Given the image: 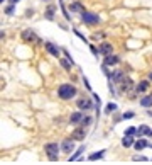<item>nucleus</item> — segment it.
Wrapping results in <instances>:
<instances>
[{
    "instance_id": "nucleus-1",
    "label": "nucleus",
    "mask_w": 152,
    "mask_h": 165,
    "mask_svg": "<svg viewBox=\"0 0 152 165\" xmlns=\"http://www.w3.org/2000/svg\"><path fill=\"white\" fill-rule=\"evenodd\" d=\"M78 95V89L73 84H61L57 87V97L61 100H71Z\"/></svg>"
},
{
    "instance_id": "nucleus-2",
    "label": "nucleus",
    "mask_w": 152,
    "mask_h": 165,
    "mask_svg": "<svg viewBox=\"0 0 152 165\" xmlns=\"http://www.w3.org/2000/svg\"><path fill=\"white\" fill-rule=\"evenodd\" d=\"M44 153L48 157V160L51 162H57L59 160V153H61V143L57 141H49L44 145Z\"/></svg>"
},
{
    "instance_id": "nucleus-3",
    "label": "nucleus",
    "mask_w": 152,
    "mask_h": 165,
    "mask_svg": "<svg viewBox=\"0 0 152 165\" xmlns=\"http://www.w3.org/2000/svg\"><path fill=\"white\" fill-rule=\"evenodd\" d=\"M61 152L64 153V155H73L76 152V141L73 138H64L63 141H61Z\"/></svg>"
},
{
    "instance_id": "nucleus-4",
    "label": "nucleus",
    "mask_w": 152,
    "mask_h": 165,
    "mask_svg": "<svg viewBox=\"0 0 152 165\" xmlns=\"http://www.w3.org/2000/svg\"><path fill=\"white\" fill-rule=\"evenodd\" d=\"M81 21H83V24H86V26H96V24H100L98 14L88 12V10H85V12L81 14Z\"/></svg>"
},
{
    "instance_id": "nucleus-5",
    "label": "nucleus",
    "mask_w": 152,
    "mask_h": 165,
    "mask_svg": "<svg viewBox=\"0 0 152 165\" xmlns=\"http://www.w3.org/2000/svg\"><path fill=\"white\" fill-rule=\"evenodd\" d=\"M76 107H78V111H91L93 107H96V104L90 97H79L76 100Z\"/></svg>"
},
{
    "instance_id": "nucleus-6",
    "label": "nucleus",
    "mask_w": 152,
    "mask_h": 165,
    "mask_svg": "<svg viewBox=\"0 0 152 165\" xmlns=\"http://www.w3.org/2000/svg\"><path fill=\"white\" fill-rule=\"evenodd\" d=\"M118 89H120V92H124V94H130V92H135V84H133V80L130 77H125L124 80L118 84Z\"/></svg>"
},
{
    "instance_id": "nucleus-7",
    "label": "nucleus",
    "mask_w": 152,
    "mask_h": 165,
    "mask_svg": "<svg viewBox=\"0 0 152 165\" xmlns=\"http://www.w3.org/2000/svg\"><path fill=\"white\" fill-rule=\"evenodd\" d=\"M20 38H22L24 43H41V39L37 38V34L32 29H24L22 34H20Z\"/></svg>"
},
{
    "instance_id": "nucleus-8",
    "label": "nucleus",
    "mask_w": 152,
    "mask_h": 165,
    "mask_svg": "<svg viewBox=\"0 0 152 165\" xmlns=\"http://www.w3.org/2000/svg\"><path fill=\"white\" fill-rule=\"evenodd\" d=\"M86 135H88V128H83V126H76V130L71 133V138L74 141H85Z\"/></svg>"
},
{
    "instance_id": "nucleus-9",
    "label": "nucleus",
    "mask_w": 152,
    "mask_h": 165,
    "mask_svg": "<svg viewBox=\"0 0 152 165\" xmlns=\"http://www.w3.org/2000/svg\"><path fill=\"white\" fill-rule=\"evenodd\" d=\"M85 116L86 114H83V111H74V112L70 114V119L68 121H70V124H73V126H79Z\"/></svg>"
},
{
    "instance_id": "nucleus-10",
    "label": "nucleus",
    "mask_w": 152,
    "mask_h": 165,
    "mask_svg": "<svg viewBox=\"0 0 152 165\" xmlns=\"http://www.w3.org/2000/svg\"><path fill=\"white\" fill-rule=\"evenodd\" d=\"M44 48H46V51H48L51 56H56V58H59V53L63 51L59 46H56L54 43H51V41H46L44 43Z\"/></svg>"
},
{
    "instance_id": "nucleus-11",
    "label": "nucleus",
    "mask_w": 152,
    "mask_h": 165,
    "mask_svg": "<svg viewBox=\"0 0 152 165\" xmlns=\"http://www.w3.org/2000/svg\"><path fill=\"white\" fill-rule=\"evenodd\" d=\"M98 49H100V55H101V56L113 55V46H112V43H107V41H103V43H101V44L98 46Z\"/></svg>"
},
{
    "instance_id": "nucleus-12",
    "label": "nucleus",
    "mask_w": 152,
    "mask_h": 165,
    "mask_svg": "<svg viewBox=\"0 0 152 165\" xmlns=\"http://www.w3.org/2000/svg\"><path fill=\"white\" fill-rule=\"evenodd\" d=\"M150 146V141L147 138H137L135 140V145H133V150H137V152H142V150L149 148Z\"/></svg>"
},
{
    "instance_id": "nucleus-13",
    "label": "nucleus",
    "mask_w": 152,
    "mask_h": 165,
    "mask_svg": "<svg viewBox=\"0 0 152 165\" xmlns=\"http://www.w3.org/2000/svg\"><path fill=\"white\" fill-rule=\"evenodd\" d=\"M149 87H150V80H140L139 84L135 85V92L139 95H142V94H146V92L149 90Z\"/></svg>"
},
{
    "instance_id": "nucleus-14",
    "label": "nucleus",
    "mask_w": 152,
    "mask_h": 165,
    "mask_svg": "<svg viewBox=\"0 0 152 165\" xmlns=\"http://www.w3.org/2000/svg\"><path fill=\"white\" fill-rule=\"evenodd\" d=\"M152 128L147 126V124H140V126H137V138H149Z\"/></svg>"
},
{
    "instance_id": "nucleus-15",
    "label": "nucleus",
    "mask_w": 152,
    "mask_h": 165,
    "mask_svg": "<svg viewBox=\"0 0 152 165\" xmlns=\"http://www.w3.org/2000/svg\"><path fill=\"white\" fill-rule=\"evenodd\" d=\"M105 153H107V150H98V152H93V153H90V155L86 157V160H88V162H96V160H103V158H105Z\"/></svg>"
},
{
    "instance_id": "nucleus-16",
    "label": "nucleus",
    "mask_w": 152,
    "mask_h": 165,
    "mask_svg": "<svg viewBox=\"0 0 152 165\" xmlns=\"http://www.w3.org/2000/svg\"><path fill=\"white\" fill-rule=\"evenodd\" d=\"M125 77H127V75H125L124 70H113V71H112V78H110V80L113 82V84H120Z\"/></svg>"
},
{
    "instance_id": "nucleus-17",
    "label": "nucleus",
    "mask_w": 152,
    "mask_h": 165,
    "mask_svg": "<svg viewBox=\"0 0 152 165\" xmlns=\"http://www.w3.org/2000/svg\"><path fill=\"white\" fill-rule=\"evenodd\" d=\"M85 148H86L85 145L78 146V148H76V152L73 153V155H70V157H68V162H76V160H79V158L83 157V153H85Z\"/></svg>"
},
{
    "instance_id": "nucleus-18",
    "label": "nucleus",
    "mask_w": 152,
    "mask_h": 165,
    "mask_svg": "<svg viewBox=\"0 0 152 165\" xmlns=\"http://www.w3.org/2000/svg\"><path fill=\"white\" fill-rule=\"evenodd\" d=\"M120 63V58H118L117 55H108V56H105V60H103V65H107V66H115V65H118Z\"/></svg>"
},
{
    "instance_id": "nucleus-19",
    "label": "nucleus",
    "mask_w": 152,
    "mask_h": 165,
    "mask_svg": "<svg viewBox=\"0 0 152 165\" xmlns=\"http://www.w3.org/2000/svg\"><path fill=\"white\" fill-rule=\"evenodd\" d=\"M135 136H125L124 135V138H122V146L124 148H133V145H135Z\"/></svg>"
},
{
    "instance_id": "nucleus-20",
    "label": "nucleus",
    "mask_w": 152,
    "mask_h": 165,
    "mask_svg": "<svg viewBox=\"0 0 152 165\" xmlns=\"http://www.w3.org/2000/svg\"><path fill=\"white\" fill-rule=\"evenodd\" d=\"M139 104L142 107H146V109H150L152 107V97H150V94H147V95H142L139 100Z\"/></svg>"
},
{
    "instance_id": "nucleus-21",
    "label": "nucleus",
    "mask_w": 152,
    "mask_h": 165,
    "mask_svg": "<svg viewBox=\"0 0 152 165\" xmlns=\"http://www.w3.org/2000/svg\"><path fill=\"white\" fill-rule=\"evenodd\" d=\"M54 14H56V7H54V5H49L48 9H46L44 17H46L48 21H53V19H54Z\"/></svg>"
},
{
    "instance_id": "nucleus-22",
    "label": "nucleus",
    "mask_w": 152,
    "mask_h": 165,
    "mask_svg": "<svg viewBox=\"0 0 152 165\" xmlns=\"http://www.w3.org/2000/svg\"><path fill=\"white\" fill-rule=\"evenodd\" d=\"M59 63H61V66H63L66 71H71V68L74 66V65H73V63H71L68 58H59Z\"/></svg>"
},
{
    "instance_id": "nucleus-23",
    "label": "nucleus",
    "mask_w": 152,
    "mask_h": 165,
    "mask_svg": "<svg viewBox=\"0 0 152 165\" xmlns=\"http://www.w3.org/2000/svg\"><path fill=\"white\" fill-rule=\"evenodd\" d=\"M70 10H73V12H79V14H83L85 12V9H83V5L79 2H73L70 5Z\"/></svg>"
},
{
    "instance_id": "nucleus-24",
    "label": "nucleus",
    "mask_w": 152,
    "mask_h": 165,
    "mask_svg": "<svg viewBox=\"0 0 152 165\" xmlns=\"http://www.w3.org/2000/svg\"><path fill=\"white\" fill-rule=\"evenodd\" d=\"M117 109H118V106H117L115 102H112V100H110V102L107 104V107H105V114H112V112H115Z\"/></svg>"
},
{
    "instance_id": "nucleus-25",
    "label": "nucleus",
    "mask_w": 152,
    "mask_h": 165,
    "mask_svg": "<svg viewBox=\"0 0 152 165\" xmlns=\"http://www.w3.org/2000/svg\"><path fill=\"white\" fill-rule=\"evenodd\" d=\"M91 124H93V117L86 114V116L83 117V121H81V124H79V126H83V128H90Z\"/></svg>"
},
{
    "instance_id": "nucleus-26",
    "label": "nucleus",
    "mask_w": 152,
    "mask_h": 165,
    "mask_svg": "<svg viewBox=\"0 0 152 165\" xmlns=\"http://www.w3.org/2000/svg\"><path fill=\"white\" fill-rule=\"evenodd\" d=\"M125 136H135L137 138V126H129L125 130V133H124Z\"/></svg>"
},
{
    "instance_id": "nucleus-27",
    "label": "nucleus",
    "mask_w": 152,
    "mask_h": 165,
    "mask_svg": "<svg viewBox=\"0 0 152 165\" xmlns=\"http://www.w3.org/2000/svg\"><path fill=\"white\" fill-rule=\"evenodd\" d=\"M59 5H61V10H63L64 19H66V21H71V16H70V12L66 10V7H64V2H63V0H59Z\"/></svg>"
},
{
    "instance_id": "nucleus-28",
    "label": "nucleus",
    "mask_w": 152,
    "mask_h": 165,
    "mask_svg": "<svg viewBox=\"0 0 152 165\" xmlns=\"http://www.w3.org/2000/svg\"><path fill=\"white\" fill-rule=\"evenodd\" d=\"M133 162H149V157H144V155H137V157H132Z\"/></svg>"
},
{
    "instance_id": "nucleus-29",
    "label": "nucleus",
    "mask_w": 152,
    "mask_h": 165,
    "mask_svg": "<svg viewBox=\"0 0 152 165\" xmlns=\"http://www.w3.org/2000/svg\"><path fill=\"white\" fill-rule=\"evenodd\" d=\"M132 117H135V112H133V111H125V112L122 114V119H132Z\"/></svg>"
},
{
    "instance_id": "nucleus-30",
    "label": "nucleus",
    "mask_w": 152,
    "mask_h": 165,
    "mask_svg": "<svg viewBox=\"0 0 152 165\" xmlns=\"http://www.w3.org/2000/svg\"><path fill=\"white\" fill-rule=\"evenodd\" d=\"M90 51L93 53V56H95V58H98V56H100V49L96 48L95 44H90Z\"/></svg>"
},
{
    "instance_id": "nucleus-31",
    "label": "nucleus",
    "mask_w": 152,
    "mask_h": 165,
    "mask_svg": "<svg viewBox=\"0 0 152 165\" xmlns=\"http://www.w3.org/2000/svg\"><path fill=\"white\" fill-rule=\"evenodd\" d=\"M83 84H85V87H86V90H88V92H91V85H90V82H88V78H86L85 77V75H83Z\"/></svg>"
},
{
    "instance_id": "nucleus-32",
    "label": "nucleus",
    "mask_w": 152,
    "mask_h": 165,
    "mask_svg": "<svg viewBox=\"0 0 152 165\" xmlns=\"http://www.w3.org/2000/svg\"><path fill=\"white\" fill-rule=\"evenodd\" d=\"M73 33H74L76 36H78V38H79V39H81V41H85V43H88V39H86V38H85V36H83L81 33H79V31H78V29H74V31H73Z\"/></svg>"
},
{
    "instance_id": "nucleus-33",
    "label": "nucleus",
    "mask_w": 152,
    "mask_h": 165,
    "mask_svg": "<svg viewBox=\"0 0 152 165\" xmlns=\"http://www.w3.org/2000/svg\"><path fill=\"white\" fill-rule=\"evenodd\" d=\"M5 14H7V16H12V14H14V5H12V3L5 9Z\"/></svg>"
},
{
    "instance_id": "nucleus-34",
    "label": "nucleus",
    "mask_w": 152,
    "mask_h": 165,
    "mask_svg": "<svg viewBox=\"0 0 152 165\" xmlns=\"http://www.w3.org/2000/svg\"><path fill=\"white\" fill-rule=\"evenodd\" d=\"M91 38H93V39H103L105 34H103V33H95V34L91 36Z\"/></svg>"
},
{
    "instance_id": "nucleus-35",
    "label": "nucleus",
    "mask_w": 152,
    "mask_h": 165,
    "mask_svg": "<svg viewBox=\"0 0 152 165\" xmlns=\"http://www.w3.org/2000/svg\"><path fill=\"white\" fill-rule=\"evenodd\" d=\"M29 16H34V12H32V10H27V12H25V17H29Z\"/></svg>"
},
{
    "instance_id": "nucleus-36",
    "label": "nucleus",
    "mask_w": 152,
    "mask_h": 165,
    "mask_svg": "<svg viewBox=\"0 0 152 165\" xmlns=\"http://www.w3.org/2000/svg\"><path fill=\"white\" fill-rule=\"evenodd\" d=\"M20 0H10V3H12V5H15V3H19Z\"/></svg>"
},
{
    "instance_id": "nucleus-37",
    "label": "nucleus",
    "mask_w": 152,
    "mask_h": 165,
    "mask_svg": "<svg viewBox=\"0 0 152 165\" xmlns=\"http://www.w3.org/2000/svg\"><path fill=\"white\" fill-rule=\"evenodd\" d=\"M147 116H150V117H152V109H147Z\"/></svg>"
},
{
    "instance_id": "nucleus-38",
    "label": "nucleus",
    "mask_w": 152,
    "mask_h": 165,
    "mask_svg": "<svg viewBox=\"0 0 152 165\" xmlns=\"http://www.w3.org/2000/svg\"><path fill=\"white\" fill-rule=\"evenodd\" d=\"M147 80H150V82H152V71H150L149 75H147Z\"/></svg>"
},
{
    "instance_id": "nucleus-39",
    "label": "nucleus",
    "mask_w": 152,
    "mask_h": 165,
    "mask_svg": "<svg viewBox=\"0 0 152 165\" xmlns=\"http://www.w3.org/2000/svg\"><path fill=\"white\" fill-rule=\"evenodd\" d=\"M0 2H2V3H3V2H5V0H0Z\"/></svg>"
},
{
    "instance_id": "nucleus-40",
    "label": "nucleus",
    "mask_w": 152,
    "mask_h": 165,
    "mask_svg": "<svg viewBox=\"0 0 152 165\" xmlns=\"http://www.w3.org/2000/svg\"><path fill=\"white\" fill-rule=\"evenodd\" d=\"M150 160H152V157H150Z\"/></svg>"
}]
</instances>
